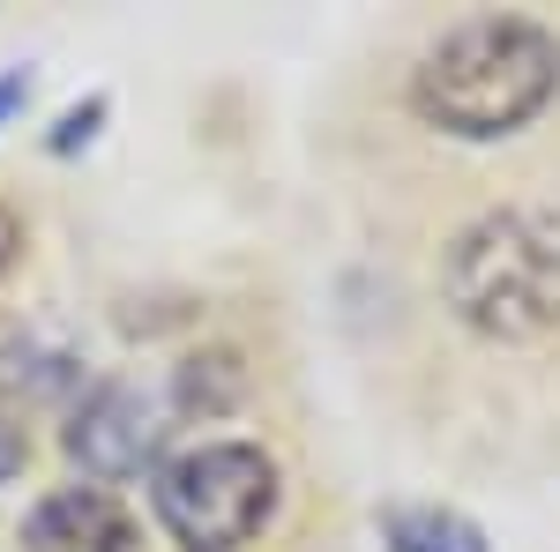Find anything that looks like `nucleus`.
I'll return each mask as SVG.
<instances>
[{
	"instance_id": "7ed1b4c3",
	"label": "nucleus",
	"mask_w": 560,
	"mask_h": 552,
	"mask_svg": "<svg viewBox=\"0 0 560 552\" xmlns=\"http://www.w3.org/2000/svg\"><path fill=\"white\" fill-rule=\"evenodd\" d=\"M150 508L179 552H247L277 515V463L255 441L179 448L150 478Z\"/></svg>"
},
{
	"instance_id": "9d476101",
	"label": "nucleus",
	"mask_w": 560,
	"mask_h": 552,
	"mask_svg": "<svg viewBox=\"0 0 560 552\" xmlns=\"http://www.w3.org/2000/svg\"><path fill=\"white\" fill-rule=\"evenodd\" d=\"M97 120H105V97H90V105H75V113H68V120L52 128V150L68 157L75 142H90V134H97Z\"/></svg>"
},
{
	"instance_id": "0eeeda50",
	"label": "nucleus",
	"mask_w": 560,
	"mask_h": 552,
	"mask_svg": "<svg viewBox=\"0 0 560 552\" xmlns=\"http://www.w3.org/2000/svg\"><path fill=\"white\" fill-rule=\"evenodd\" d=\"M382 545L388 552H493L486 530L456 508H388L382 515Z\"/></svg>"
},
{
	"instance_id": "6e6552de",
	"label": "nucleus",
	"mask_w": 560,
	"mask_h": 552,
	"mask_svg": "<svg viewBox=\"0 0 560 552\" xmlns=\"http://www.w3.org/2000/svg\"><path fill=\"white\" fill-rule=\"evenodd\" d=\"M240 388H247L240 359L210 351V359H187V366H179V396H173V403H179V411H232Z\"/></svg>"
},
{
	"instance_id": "f03ea898",
	"label": "nucleus",
	"mask_w": 560,
	"mask_h": 552,
	"mask_svg": "<svg viewBox=\"0 0 560 552\" xmlns=\"http://www.w3.org/2000/svg\"><path fill=\"white\" fill-rule=\"evenodd\" d=\"M441 298L486 343L560 337V210L509 202L464 224L441 255Z\"/></svg>"
},
{
	"instance_id": "f8f14e48",
	"label": "nucleus",
	"mask_w": 560,
	"mask_h": 552,
	"mask_svg": "<svg viewBox=\"0 0 560 552\" xmlns=\"http://www.w3.org/2000/svg\"><path fill=\"white\" fill-rule=\"evenodd\" d=\"M15 261H23V224H15V210H0V284H8Z\"/></svg>"
},
{
	"instance_id": "f257e3e1",
	"label": "nucleus",
	"mask_w": 560,
	"mask_h": 552,
	"mask_svg": "<svg viewBox=\"0 0 560 552\" xmlns=\"http://www.w3.org/2000/svg\"><path fill=\"white\" fill-rule=\"evenodd\" d=\"M560 97V38L530 15H471L411 68V113L456 142H501Z\"/></svg>"
},
{
	"instance_id": "423d86ee",
	"label": "nucleus",
	"mask_w": 560,
	"mask_h": 552,
	"mask_svg": "<svg viewBox=\"0 0 560 552\" xmlns=\"http://www.w3.org/2000/svg\"><path fill=\"white\" fill-rule=\"evenodd\" d=\"M83 381V366L68 359V351H52V343L23 337V343H0V411H31V403H52V396H68V388Z\"/></svg>"
},
{
	"instance_id": "39448f33",
	"label": "nucleus",
	"mask_w": 560,
	"mask_h": 552,
	"mask_svg": "<svg viewBox=\"0 0 560 552\" xmlns=\"http://www.w3.org/2000/svg\"><path fill=\"white\" fill-rule=\"evenodd\" d=\"M128 545L135 515L120 508L113 485H60L23 522V552H128Z\"/></svg>"
},
{
	"instance_id": "1a4fd4ad",
	"label": "nucleus",
	"mask_w": 560,
	"mask_h": 552,
	"mask_svg": "<svg viewBox=\"0 0 560 552\" xmlns=\"http://www.w3.org/2000/svg\"><path fill=\"white\" fill-rule=\"evenodd\" d=\"M23 463H31V433H23L15 411H0V485H8V478H23Z\"/></svg>"
},
{
	"instance_id": "9b49d317",
	"label": "nucleus",
	"mask_w": 560,
	"mask_h": 552,
	"mask_svg": "<svg viewBox=\"0 0 560 552\" xmlns=\"http://www.w3.org/2000/svg\"><path fill=\"white\" fill-rule=\"evenodd\" d=\"M31 97V68H0V120H15Z\"/></svg>"
},
{
	"instance_id": "20e7f679",
	"label": "nucleus",
	"mask_w": 560,
	"mask_h": 552,
	"mask_svg": "<svg viewBox=\"0 0 560 552\" xmlns=\"http://www.w3.org/2000/svg\"><path fill=\"white\" fill-rule=\"evenodd\" d=\"M173 396L150 381H97L75 403V419L60 433L68 463H83L90 485H120V478H158L165 463V441H173Z\"/></svg>"
}]
</instances>
